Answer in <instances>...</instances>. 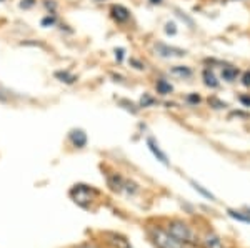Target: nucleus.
<instances>
[{"mask_svg":"<svg viewBox=\"0 0 250 248\" xmlns=\"http://www.w3.org/2000/svg\"><path fill=\"white\" fill-rule=\"evenodd\" d=\"M240 103L244 107H250V95H240Z\"/></svg>","mask_w":250,"mask_h":248,"instance_id":"c85d7f7f","label":"nucleus"},{"mask_svg":"<svg viewBox=\"0 0 250 248\" xmlns=\"http://www.w3.org/2000/svg\"><path fill=\"white\" fill-rule=\"evenodd\" d=\"M182 248H197V245H184Z\"/></svg>","mask_w":250,"mask_h":248,"instance_id":"2f4dec72","label":"nucleus"},{"mask_svg":"<svg viewBox=\"0 0 250 248\" xmlns=\"http://www.w3.org/2000/svg\"><path fill=\"white\" fill-rule=\"evenodd\" d=\"M37 3V0H20V9H23V10H27V9H32V7Z\"/></svg>","mask_w":250,"mask_h":248,"instance_id":"5701e85b","label":"nucleus"},{"mask_svg":"<svg viewBox=\"0 0 250 248\" xmlns=\"http://www.w3.org/2000/svg\"><path fill=\"white\" fill-rule=\"evenodd\" d=\"M105 178H107L108 189L112 191H115V193H122V191H125V182H127V178H124L120 173L112 172V173H107Z\"/></svg>","mask_w":250,"mask_h":248,"instance_id":"0eeeda50","label":"nucleus"},{"mask_svg":"<svg viewBox=\"0 0 250 248\" xmlns=\"http://www.w3.org/2000/svg\"><path fill=\"white\" fill-rule=\"evenodd\" d=\"M77 248H100V247L94 242H85V243H80Z\"/></svg>","mask_w":250,"mask_h":248,"instance_id":"cd10ccee","label":"nucleus"},{"mask_svg":"<svg viewBox=\"0 0 250 248\" xmlns=\"http://www.w3.org/2000/svg\"><path fill=\"white\" fill-rule=\"evenodd\" d=\"M227 213L230 215L232 218L239 220V222L250 223V213H244V211H240V210H232V209H229V210H227Z\"/></svg>","mask_w":250,"mask_h":248,"instance_id":"dca6fc26","label":"nucleus"},{"mask_svg":"<svg viewBox=\"0 0 250 248\" xmlns=\"http://www.w3.org/2000/svg\"><path fill=\"white\" fill-rule=\"evenodd\" d=\"M167 231L172 235L177 242L184 243V245H197V238H195V231L187 222L179 218H173L170 222H167Z\"/></svg>","mask_w":250,"mask_h":248,"instance_id":"f257e3e1","label":"nucleus"},{"mask_svg":"<svg viewBox=\"0 0 250 248\" xmlns=\"http://www.w3.org/2000/svg\"><path fill=\"white\" fill-rule=\"evenodd\" d=\"M3 100H7V95L3 94L2 90H0V102H3Z\"/></svg>","mask_w":250,"mask_h":248,"instance_id":"c756f323","label":"nucleus"},{"mask_svg":"<svg viewBox=\"0 0 250 248\" xmlns=\"http://www.w3.org/2000/svg\"><path fill=\"white\" fill-rule=\"evenodd\" d=\"M170 74L175 75V77H180V78H184V77L187 78L192 75V70L188 69V67H184V65H175L170 69Z\"/></svg>","mask_w":250,"mask_h":248,"instance_id":"2eb2a0df","label":"nucleus"},{"mask_svg":"<svg viewBox=\"0 0 250 248\" xmlns=\"http://www.w3.org/2000/svg\"><path fill=\"white\" fill-rule=\"evenodd\" d=\"M155 52L164 58H175V57H184L187 52L184 49H179V47H172V45H167V43H155Z\"/></svg>","mask_w":250,"mask_h":248,"instance_id":"39448f33","label":"nucleus"},{"mask_svg":"<svg viewBox=\"0 0 250 248\" xmlns=\"http://www.w3.org/2000/svg\"><path fill=\"white\" fill-rule=\"evenodd\" d=\"M155 90H157V94H160V95H168V94H172L173 87L167 82V80L159 78L155 83Z\"/></svg>","mask_w":250,"mask_h":248,"instance_id":"f8f14e48","label":"nucleus"},{"mask_svg":"<svg viewBox=\"0 0 250 248\" xmlns=\"http://www.w3.org/2000/svg\"><path fill=\"white\" fill-rule=\"evenodd\" d=\"M204 83L210 89H217L219 87V80H217L215 74H213L212 69H205L204 70Z\"/></svg>","mask_w":250,"mask_h":248,"instance_id":"9b49d317","label":"nucleus"},{"mask_svg":"<svg viewBox=\"0 0 250 248\" xmlns=\"http://www.w3.org/2000/svg\"><path fill=\"white\" fill-rule=\"evenodd\" d=\"M97 2H104V0H97Z\"/></svg>","mask_w":250,"mask_h":248,"instance_id":"473e14b6","label":"nucleus"},{"mask_svg":"<svg viewBox=\"0 0 250 248\" xmlns=\"http://www.w3.org/2000/svg\"><path fill=\"white\" fill-rule=\"evenodd\" d=\"M99 195V190H95L94 187L85 185V183H77L68 191V197L75 205H79L80 209H90V205L94 203L95 197Z\"/></svg>","mask_w":250,"mask_h":248,"instance_id":"7ed1b4c3","label":"nucleus"},{"mask_svg":"<svg viewBox=\"0 0 250 248\" xmlns=\"http://www.w3.org/2000/svg\"><path fill=\"white\" fill-rule=\"evenodd\" d=\"M130 63L135 67L137 70H144V69H145V65H144V63H142V62H139V60H137V58H130Z\"/></svg>","mask_w":250,"mask_h":248,"instance_id":"bb28decb","label":"nucleus"},{"mask_svg":"<svg viewBox=\"0 0 250 248\" xmlns=\"http://www.w3.org/2000/svg\"><path fill=\"white\" fill-rule=\"evenodd\" d=\"M242 83H244L245 87H250V70L244 72V75H242Z\"/></svg>","mask_w":250,"mask_h":248,"instance_id":"a878e982","label":"nucleus"},{"mask_svg":"<svg viewBox=\"0 0 250 248\" xmlns=\"http://www.w3.org/2000/svg\"><path fill=\"white\" fill-rule=\"evenodd\" d=\"M208 103H210V107H213V109H225V107H227V103L225 102H222V100H219L217 97H210L208 98Z\"/></svg>","mask_w":250,"mask_h":248,"instance_id":"412c9836","label":"nucleus"},{"mask_svg":"<svg viewBox=\"0 0 250 248\" xmlns=\"http://www.w3.org/2000/svg\"><path fill=\"white\" fill-rule=\"evenodd\" d=\"M87 134L82 129H74L68 132V142L72 143V147L75 149H83L87 145Z\"/></svg>","mask_w":250,"mask_h":248,"instance_id":"6e6552de","label":"nucleus"},{"mask_svg":"<svg viewBox=\"0 0 250 248\" xmlns=\"http://www.w3.org/2000/svg\"><path fill=\"white\" fill-rule=\"evenodd\" d=\"M147 235H148V238H150V242L155 245V248H182L184 247V243L177 242V240L168 233L165 227L148 225Z\"/></svg>","mask_w":250,"mask_h":248,"instance_id":"f03ea898","label":"nucleus"},{"mask_svg":"<svg viewBox=\"0 0 250 248\" xmlns=\"http://www.w3.org/2000/svg\"><path fill=\"white\" fill-rule=\"evenodd\" d=\"M187 102L192 103V105H197V103H200V97L197 94H190L187 95Z\"/></svg>","mask_w":250,"mask_h":248,"instance_id":"b1692460","label":"nucleus"},{"mask_svg":"<svg viewBox=\"0 0 250 248\" xmlns=\"http://www.w3.org/2000/svg\"><path fill=\"white\" fill-rule=\"evenodd\" d=\"M0 2H3V0H0Z\"/></svg>","mask_w":250,"mask_h":248,"instance_id":"72a5a7b5","label":"nucleus"},{"mask_svg":"<svg viewBox=\"0 0 250 248\" xmlns=\"http://www.w3.org/2000/svg\"><path fill=\"white\" fill-rule=\"evenodd\" d=\"M164 30H165V34H167V35H175L177 34V25L173 22H167V23H165Z\"/></svg>","mask_w":250,"mask_h":248,"instance_id":"4be33fe9","label":"nucleus"},{"mask_svg":"<svg viewBox=\"0 0 250 248\" xmlns=\"http://www.w3.org/2000/svg\"><path fill=\"white\" fill-rule=\"evenodd\" d=\"M237 75H239V69L237 67H224L222 69V78L225 82H233L237 78Z\"/></svg>","mask_w":250,"mask_h":248,"instance_id":"4468645a","label":"nucleus"},{"mask_svg":"<svg viewBox=\"0 0 250 248\" xmlns=\"http://www.w3.org/2000/svg\"><path fill=\"white\" fill-rule=\"evenodd\" d=\"M102 235H104L105 243L112 248H134L130 240L122 233H117V231H104Z\"/></svg>","mask_w":250,"mask_h":248,"instance_id":"20e7f679","label":"nucleus"},{"mask_svg":"<svg viewBox=\"0 0 250 248\" xmlns=\"http://www.w3.org/2000/svg\"><path fill=\"white\" fill-rule=\"evenodd\" d=\"M150 3H154V5H160V3H162V0H150Z\"/></svg>","mask_w":250,"mask_h":248,"instance_id":"7c9ffc66","label":"nucleus"},{"mask_svg":"<svg viewBox=\"0 0 250 248\" xmlns=\"http://www.w3.org/2000/svg\"><path fill=\"white\" fill-rule=\"evenodd\" d=\"M190 183H192L193 189H195V191H199V193L202 195V197L208 198V200H212V202H215V195L210 193V191H208L207 189H204V187L200 185V183H197V182H190Z\"/></svg>","mask_w":250,"mask_h":248,"instance_id":"f3484780","label":"nucleus"},{"mask_svg":"<svg viewBox=\"0 0 250 248\" xmlns=\"http://www.w3.org/2000/svg\"><path fill=\"white\" fill-rule=\"evenodd\" d=\"M55 23H57V17H55V14H48L40 20V25L42 27H52V25H55Z\"/></svg>","mask_w":250,"mask_h":248,"instance_id":"6ab92c4d","label":"nucleus"},{"mask_svg":"<svg viewBox=\"0 0 250 248\" xmlns=\"http://www.w3.org/2000/svg\"><path fill=\"white\" fill-rule=\"evenodd\" d=\"M202 248H225V243L215 231H207L202 237Z\"/></svg>","mask_w":250,"mask_h":248,"instance_id":"9d476101","label":"nucleus"},{"mask_svg":"<svg viewBox=\"0 0 250 248\" xmlns=\"http://www.w3.org/2000/svg\"><path fill=\"white\" fill-rule=\"evenodd\" d=\"M147 147H148V150L152 152V155H154V157H155L157 160H159V162L162 163V165H165V167L170 165L167 153H165V152H164L162 149H160L159 142H157V140H155L154 137H148V138H147Z\"/></svg>","mask_w":250,"mask_h":248,"instance_id":"423d86ee","label":"nucleus"},{"mask_svg":"<svg viewBox=\"0 0 250 248\" xmlns=\"http://www.w3.org/2000/svg\"><path fill=\"white\" fill-rule=\"evenodd\" d=\"M110 17L114 19L117 23H125L130 20V10H128L127 7L120 5V3H115L110 9Z\"/></svg>","mask_w":250,"mask_h":248,"instance_id":"1a4fd4ad","label":"nucleus"},{"mask_svg":"<svg viewBox=\"0 0 250 248\" xmlns=\"http://www.w3.org/2000/svg\"><path fill=\"white\" fill-rule=\"evenodd\" d=\"M119 103L124 107L125 110L130 112V114H137V112H139V107H137L134 102H128V100H119Z\"/></svg>","mask_w":250,"mask_h":248,"instance_id":"aec40b11","label":"nucleus"},{"mask_svg":"<svg viewBox=\"0 0 250 248\" xmlns=\"http://www.w3.org/2000/svg\"><path fill=\"white\" fill-rule=\"evenodd\" d=\"M55 78H59L60 82H63V83H68V85L75 83V80H77V77H75L74 74H70L68 70H59V72H55Z\"/></svg>","mask_w":250,"mask_h":248,"instance_id":"ddd939ff","label":"nucleus"},{"mask_svg":"<svg viewBox=\"0 0 250 248\" xmlns=\"http://www.w3.org/2000/svg\"><path fill=\"white\" fill-rule=\"evenodd\" d=\"M124 54H125V50L122 49V47H119V49H115V58H117V62H119V63H122V60H124Z\"/></svg>","mask_w":250,"mask_h":248,"instance_id":"393cba45","label":"nucleus"},{"mask_svg":"<svg viewBox=\"0 0 250 248\" xmlns=\"http://www.w3.org/2000/svg\"><path fill=\"white\" fill-rule=\"evenodd\" d=\"M152 105H155V98L152 97V95H148V94H144L142 97H140V109H147V107H152Z\"/></svg>","mask_w":250,"mask_h":248,"instance_id":"a211bd4d","label":"nucleus"}]
</instances>
